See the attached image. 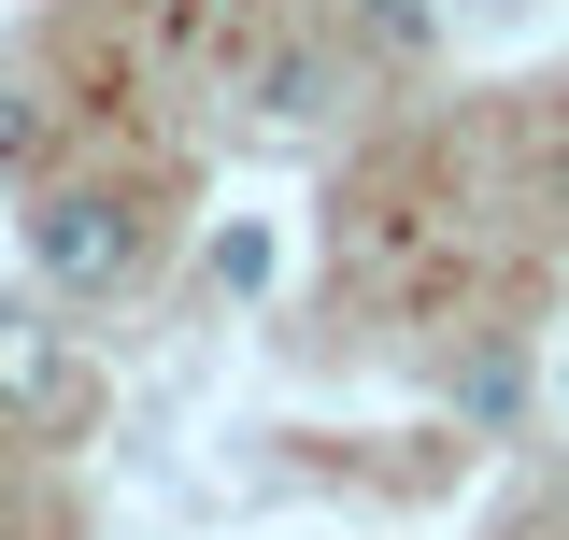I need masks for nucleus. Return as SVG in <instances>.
Returning <instances> with one entry per match:
<instances>
[{"label": "nucleus", "instance_id": "nucleus-2", "mask_svg": "<svg viewBox=\"0 0 569 540\" xmlns=\"http://www.w3.org/2000/svg\"><path fill=\"white\" fill-rule=\"evenodd\" d=\"M0 399H14V412H86V370L58 356V328L0 313Z\"/></svg>", "mask_w": 569, "mask_h": 540}, {"label": "nucleus", "instance_id": "nucleus-1", "mask_svg": "<svg viewBox=\"0 0 569 540\" xmlns=\"http://www.w3.org/2000/svg\"><path fill=\"white\" fill-rule=\"evenodd\" d=\"M129 257H142V228H129V200H100V186H71V200L29 213V270H43V284H114Z\"/></svg>", "mask_w": 569, "mask_h": 540}]
</instances>
